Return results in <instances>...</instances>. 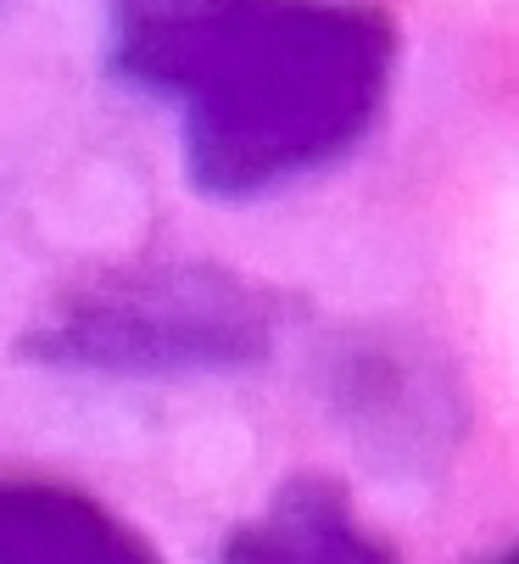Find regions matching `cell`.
<instances>
[{
  "label": "cell",
  "mask_w": 519,
  "mask_h": 564,
  "mask_svg": "<svg viewBox=\"0 0 519 564\" xmlns=\"http://www.w3.org/2000/svg\"><path fill=\"white\" fill-rule=\"evenodd\" d=\"M107 62L167 107L202 196L251 202L380 123L397 23L375 0H107Z\"/></svg>",
  "instance_id": "cell-1"
},
{
  "label": "cell",
  "mask_w": 519,
  "mask_h": 564,
  "mask_svg": "<svg viewBox=\"0 0 519 564\" xmlns=\"http://www.w3.org/2000/svg\"><path fill=\"white\" fill-rule=\"evenodd\" d=\"M280 330L274 296L196 258L123 263L67 285L34 325L29 352L78 375H229L263 364Z\"/></svg>",
  "instance_id": "cell-2"
},
{
  "label": "cell",
  "mask_w": 519,
  "mask_h": 564,
  "mask_svg": "<svg viewBox=\"0 0 519 564\" xmlns=\"http://www.w3.org/2000/svg\"><path fill=\"white\" fill-rule=\"evenodd\" d=\"M0 564H151L101 503L45 480H0Z\"/></svg>",
  "instance_id": "cell-3"
},
{
  "label": "cell",
  "mask_w": 519,
  "mask_h": 564,
  "mask_svg": "<svg viewBox=\"0 0 519 564\" xmlns=\"http://www.w3.org/2000/svg\"><path fill=\"white\" fill-rule=\"evenodd\" d=\"M224 564H386V547L329 487L302 480L224 553Z\"/></svg>",
  "instance_id": "cell-4"
}]
</instances>
